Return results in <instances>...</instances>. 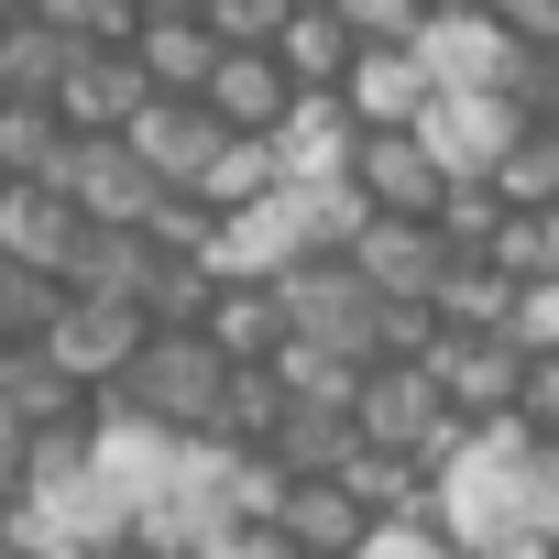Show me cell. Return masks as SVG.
<instances>
[{
	"label": "cell",
	"mask_w": 559,
	"mask_h": 559,
	"mask_svg": "<svg viewBox=\"0 0 559 559\" xmlns=\"http://www.w3.org/2000/svg\"><path fill=\"white\" fill-rule=\"evenodd\" d=\"M274 187H286V165H274V143H219L209 154V176L187 187L209 219H230V209H252V198H274Z\"/></svg>",
	"instance_id": "obj_26"
},
{
	"label": "cell",
	"mask_w": 559,
	"mask_h": 559,
	"mask_svg": "<svg viewBox=\"0 0 559 559\" xmlns=\"http://www.w3.org/2000/svg\"><path fill=\"white\" fill-rule=\"evenodd\" d=\"M23 450H34V439H23L12 417H0V515H12V504H23Z\"/></svg>",
	"instance_id": "obj_36"
},
{
	"label": "cell",
	"mask_w": 559,
	"mask_h": 559,
	"mask_svg": "<svg viewBox=\"0 0 559 559\" xmlns=\"http://www.w3.org/2000/svg\"><path fill=\"white\" fill-rule=\"evenodd\" d=\"M209 67H219V45H209L198 12H143V34H132V78H143V99H198Z\"/></svg>",
	"instance_id": "obj_17"
},
{
	"label": "cell",
	"mask_w": 559,
	"mask_h": 559,
	"mask_svg": "<svg viewBox=\"0 0 559 559\" xmlns=\"http://www.w3.org/2000/svg\"><path fill=\"white\" fill-rule=\"evenodd\" d=\"M154 274H165V252H154L143 230H88L78 263H67V297H121V308H143Z\"/></svg>",
	"instance_id": "obj_21"
},
{
	"label": "cell",
	"mask_w": 559,
	"mask_h": 559,
	"mask_svg": "<svg viewBox=\"0 0 559 559\" xmlns=\"http://www.w3.org/2000/svg\"><path fill=\"white\" fill-rule=\"evenodd\" d=\"M78 559H143V548H132V537H99V548H78Z\"/></svg>",
	"instance_id": "obj_37"
},
{
	"label": "cell",
	"mask_w": 559,
	"mask_h": 559,
	"mask_svg": "<svg viewBox=\"0 0 559 559\" xmlns=\"http://www.w3.org/2000/svg\"><path fill=\"white\" fill-rule=\"evenodd\" d=\"M330 12H341L352 45H395V56H417V34H428L439 0H330Z\"/></svg>",
	"instance_id": "obj_29"
},
{
	"label": "cell",
	"mask_w": 559,
	"mask_h": 559,
	"mask_svg": "<svg viewBox=\"0 0 559 559\" xmlns=\"http://www.w3.org/2000/svg\"><path fill=\"white\" fill-rule=\"evenodd\" d=\"M537 230H548V274H559V198H548V209H537Z\"/></svg>",
	"instance_id": "obj_38"
},
{
	"label": "cell",
	"mask_w": 559,
	"mask_h": 559,
	"mask_svg": "<svg viewBox=\"0 0 559 559\" xmlns=\"http://www.w3.org/2000/svg\"><path fill=\"white\" fill-rule=\"evenodd\" d=\"M352 34H341V12H297L286 34H274V67H286V88L297 99H341V78H352Z\"/></svg>",
	"instance_id": "obj_22"
},
{
	"label": "cell",
	"mask_w": 559,
	"mask_h": 559,
	"mask_svg": "<svg viewBox=\"0 0 559 559\" xmlns=\"http://www.w3.org/2000/svg\"><path fill=\"white\" fill-rule=\"evenodd\" d=\"M67 176V121L45 99H0V187H56Z\"/></svg>",
	"instance_id": "obj_23"
},
{
	"label": "cell",
	"mask_w": 559,
	"mask_h": 559,
	"mask_svg": "<svg viewBox=\"0 0 559 559\" xmlns=\"http://www.w3.org/2000/svg\"><path fill=\"white\" fill-rule=\"evenodd\" d=\"M352 198H362V219H439L450 176L428 165L417 132H362L352 143Z\"/></svg>",
	"instance_id": "obj_9"
},
{
	"label": "cell",
	"mask_w": 559,
	"mask_h": 559,
	"mask_svg": "<svg viewBox=\"0 0 559 559\" xmlns=\"http://www.w3.org/2000/svg\"><path fill=\"white\" fill-rule=\"evenodd\" d=\"M198 110H209L230 143H274V132H286V110H297V88H286V67H274V56H219L209 88H198Z\"/></svg>",
	"instance_id": "obj_13"
},
{
	"label": "cell",
	"mask_w": 559,
	"mask_h": 559,
	"mask_svg": "<svg viewBox=\"0 0 559 559\" xmlns=\"http://www.w3.org/2000/svg\"><path fill=\"white\" fill-rule=\"evenodd\" d=\"M0 559H12V548H0Z\"/></svg>",
	"instance_id": "obj_42"
},
{
	"label": "cell",
	"mask_w": 559,
	"mask_h": 559,
	"mask_svg": "<svg viewBox=\"0 0 559 559\" xmlns=\"http://www.w3.org/2000/svg\"><path fill=\"white\" fill-rule=\"evenodd\" d=\"M352 110L341 99H297L286 132H274V165H286V187H352Z\"/></svg>",
	"instance_id": "obj_20"
},
{
	"label": "cell",
	"mask_w": 559,
	"mask_h": 559,
	"mask_svg": "<svg viewBox=\"0 0 559 559\" xmlns=\"http://www.w3.org/2000/svg\"><path fill=\"white\" fill-rule=\"evenodd\" d=\"M143 12H209V0H143Z\"/></svg>",
	"instance_id": "obj_39"
},
{
	"label": "cell",
	"mask_w": 559,
	"mask_h": 559,
	"mask_svg": "<svg viewBox=\"0 0 559 559\" xmlns=\"http://www.w3.org/2000/svg\"><path fill=\"white\" fill-rule=\"evenodd\" d=\"M121 143H132V165H143V176H154V187H165V198H187V187H198V176H209V154H219V143H230V132H219V121H209V110H198V99H143V110H132V132H121Z\"/></svg>",
	"instance_id": "obj_11"
},
{
	"label": "cell",
	"mask_w": 559,
	"mask_h": 559,
	"mask_svg": "<svg viewBox=\"0 0 559 559\" xmlns=\"http://www.w3.org/2000/svg\"><path fill=\"white\" fill-rule=\"evenodd\" d=\"M352 439H362V450H384V461H417V472L439 483V461L461 450V417L439 406L428 362H373V373L352 384Z\"/></svg>",
	"instance_id": "obj_3"
},
{
	"label": "cell",
	"mask_w": 559,
	"mask_h": 559,
	"mask_svg": "<svg viewBox=\"0 0 559 559\" xmlns=\"http://www.w3.org/2000/svg\"><path fill=\"white\" fill-rule=\"evenodd\" d=\"M88 219L67 209V187H0V263L12 274H45V286H67Z\"/></svg>",
	"instance_id": "obj_12"
},
{
	"label": "cell",
	"mask_w": 559,
	"mask_h": 559,
	"mask_svg": "<svg viewBox=\"0 0 559 559\" xmlns=\"http://www.w3.org/2000/svg\"><path fill=\"white\" fill-rule=\"evenodd\" d=\"M132 110H143V78H132V56H67V78H56V121H67V143H110V132H132Z\"/></svg>",
	"instance_id": "obj_15"
},
{
	"label": "cell",
	"mask_w": 559,
	"mask_h": 559,
	"mask_svg": "<svg viewBox=\"0 0 559 559\" xmlns=\"http://www.w3.org/2000/svg\"><path fill=\"white\" fill-rule=\"evenodd\" d=\"M341 263L362 274L384 308H439V286H450V241H439V219H362Z\"/></svg>",
	"instance_id": "obj_6"
},
{
	"label": "cell",
	"mask_w": 559,
	"mask_h": 559,
	"mask_svg": "<svg viewBox=\"0 0 559 559\" xmlns=\"http://www.w3.org/2000/svg\"><path fill=\"white\" fill-rule=\"evenodd\" d=\"M439 88H428V67L417 56H395V45H362L352 56V78H341V110H352V132H417V110H428Z\"/></svg>",
	"instance_id": "obj_16"
},
{
	"label": "cell",
	"mask_w": 559,
	"mask_h": 559,
	"mask_svg": "<svg viewBox=\"0 0 559 559\" xmlns=\"http://www.w3.org/2000/svg\"><path fill=\"white\" fill-rule=\"evenodd\" d=\"M67 34H45L34 12H0V99H45L56 110V78H67Z\"/></svg>",
	"instance_id": "obj_25"
},
{
	"label": "cell",
	"mask_w": 559,
	"mask_h": 559,
	"mask_svg": "<svg viewBox=\"0 0 559 559\" xmlns=\"http://www.w3.org/2000/svg\"><path fill=\"white\" fill-rule=\"evenodd\" d=\"M34 341H45V362H56L67 384L110 395V384L132 373V352L154 341V319H143V308H121V297H56V319H45Z\"/></svg>",
	"instance_id": "obj_4"
},
{
	"label": "cell",
	"mask_w": 559,
	"mask_h": 559,
	"mask_svg": "<svg viewBox=\"0 0 559 559\" xmlns=\"http://www.w3.org/2000/svg\"><path fill=\"white\" fill-rule=\"evenodd\" d=\"M56 187H67V209H78L88 230H143V219L165 209V187L132 165L121 132H110V143H67V176H56Z\"/></svg>",
	"instance_id": "obj_10"
},
{
	"label": "cell",
	"mask_w": 559,
	"mask_h": 559,
	"mask_svg": "<svg viewBox=\"0 0 559 559\" xmlns=\"http://www.w3.org/2000/svg\"><path fill=\"white\" fill-rule=\"evenodd\" d=\"M187 559H297V548L274 537V526H209V537H198Z\"/></svg>",
	"instance_id": "obj_32"
},
{
	"label": "cell",
	"mask_w": 559,
	"mask_h": 559,
	"mask_svg": "<svg viewBox=\"0 0 559 559\" xmlns=\"http://www.w3.org/2000/svg\"><path fill=\"white\" fill-rule=\"evenodd\" d=\"M219 395H230V362H219L198 330H154V341L132 352V373H121L99 406L143 417L154 439H209V428H219Z\"/></svg>",
	"instance_id": "obj_1"
},
{
	"label": "cell",
	"mask_w": 559,
	"mask_h": 559,
	"mask_svg": "<svg viewBox=\"0 0 559 559\" xmlns=\"http://www.w3.org/2000/svg\"><path fill=\"white\" fill-rule=\"evenodd\" d=\"M274 537H286L297 559H362L373 515L352 504V483H341V472H319V483H297V493H286V515H274Z\"/></svg>",
	"instance_id": "obj_19"
},
{
	"label": "cell",
	"mask_w": 559,
	"mask_h": 559,
	"mask_svg": "<svg viewBox=\"0 0 559 559\" xmlns=\"http://www.w3.org/2000/svg\"><path fill=\"white\" fill-rule=\"evenodd\" d=\"M274 297H286V341H297V352L352 362V373H373V362H384V297L362 286L341 252H330V263H297Z\"/></svg>",
	"instance_id": "obj_2"
},
{
	"label": "cell",
	"mask_w": 559,
	"mask_h": 559,
	"mask_svg": "<svg viewBox=\"0 0 559 559\" xmlns=\"http://www.w3.org/2000/svg\"><path fill=\"white\" fill-rule=\"evenodd\" d=\"M483 187H493V209H504V219H537V209L559 198V121H526Z\"/></svg>",
	"instance_id": "obj_24"
},
{
	"label": "cell",
	"mask_w": 559,
	"mask_h": 559,
	"mask_svg": "<svg viewBox=\"0 0 559 559\" xmlns=\"http://www.w3.org/2000/svg\"><path fill=\"white\" fill-rule=\"evenodd\" d=\"M286 384H274V373H230V395H219V450H274V439H286Z\"/></svg>",
	"instance_id": "obj_27"
},
{
	"label": "cell",
	"mask_w": 559,
	"mask_h": 559,
	"mask_svg": "<svg viewBox=\"0 0 559 559\" xmlns=\"http://www.w3.org/2000/svg\"><path fill=\"white\" fill-rule=\"evenodd\" d=\"M515 132H526V110H515L504 88H472V99H450V88H439V99L417 110V143H428V165H439L450 187H483V176L504 165V143H515Z\"/></svg>",
	"instance_id": "obj_5"
},
{
	"label": "cell",
	"mask_w": 559,
	"mask_h": 559,
	"mask_svg": "<svg viewBox=\"0 0 559 559\" xmlns=\"http://www.w3.org/2000/svg\"><path fill=\"white\" fill-rule=\"evenodd\" d=\"M362 559H450V548H439V526H373Z\"/></svg>",
	"instance_id": "obj_34"
},
{
	"label": "cell",
	"mask_w": 559,
	"mask_h": 559,
	"mask_svg": "<svg viewBox=\"0 0 559 559\" xmlns=\"http://www.w3.org/2000/svg\"><path fill=\"white\" fill-rule=\"evenodd\" d=\"M428 384H439V406H450L461 428H493V417H515L526 341H461V330H439V341H428Z\"/></svg>",
	"instance_id": "obj_7"
},
{
	"label": "cell",
	"mask_w": 559,
	"mask_h": 559,
	"mask_svg": "<svg viewBox=\"0 0 559 559\" xmlns=\"http://www.w3.org/2000/svg\"><path fill=\"white\" fill-rule=\"evenodd\" d=\"M198 341L230 373H274V352H286V297H274V286H219L209 319H198Z\"/></svg>",
	"instance_id": "obj_18"
},
{
	"label": "cell",
	"mask_w": 559,
	"mask_h": 559,
	"mask_svg": "<svg viewBox=\"0 0 559 559\" xmlns=\"http://www.w3.org/2000/svg\"><path fill=\"white\" fill-rule=\"evenodd\" d=\"M417 67H428V88H450V99H472V88H504V99H515V78H526V56L504 45L493 12H428Z\"/></svg>",
	"instance_id": "obj_8"
},
{
	"label": "cell",
	"mask_w": 559,
	"mask_h": 559,
	"mask_svg": "<svg viewBox=\"0 0 559 559\" xmlns=\"http://www.w3.org/2000/svg\"><path fill=\"white\" fill-rule=\"evenodd\" d=\"M12 12H34L45 34H67V45H78V34H88V12H99V0H12Z\"/></svg>",
	"instance_id": "obj_35"
},
{
	"label": "cell",
	"mask_w": 559,
	"mask_h": 559,
	"mask_svg": "<svg viewBox=\"0 0 559 559\" xmlns=\"http://www.w3.org/2000/svg\"><path fill=\"white\" fill-rule=\"evenodd\" d=\"M198 23H209V45H219V56H274V34L297 23V0H209Z\"/></svg>",
	"instance_id": "obj_28"
},
{
	"label": "cell",
	"mask_w": 559,
	"mask_h": 559,
	"mask_svg": "<svg viewBox=\"0 0 559 559\" xmlns=\"http://www.w3.org/2000/svg\"><path fill=\"white\" fill-rule=\"evenodd\" d=\"M0 12H12V0H0Z\"/></svg>",
	"instance_id": "obj_41"
},
{
	"label": "cell",
	"mask_w": 559,
	"mask_h": 559,
	"mask_svg": "<svg viewBox=\"0 0 559 559\" xmlns=\"http://www.w3.org/2000/svg\"><path fill=\"white\" fill-rule=\"evenodd\" d=\"M515 428L537 450H559V352H526V384H515Z\"/></svg>",
	"instance_id": "obj_30"
},
{
	"label": "cell",
	"mask_w": 559,
	"mask_h": 559,
	"mask_svg": "<svg viewBox=\"0 0 559 559\" xmlns=\"http://www.w3.org/2000/svg\"><path fill=\"white\" fill-rule=\"evenodd\" d=\"M0 417H12L23 439H56V428H88L99 395L67 384V373L45 362V341H12V352H0Z\"/></svg>",
	"instance_id": "obj_14"
},
{
	"label": "cell",
	"mask_w": 559,
	"mask_h": 559,
	"mask_svg": "<svg viewBox=\"0 0 559 559\" xmlns=\"http://www.w3.org/2000/svg\"><path fill=\"white\" fill-rule=\"evenodd\" d=\"M515 341H526V352H559V274H537V286H526V308H515Z\"/></svg>",
	"instance_id": "obj_33"
},
{
	"label": "cell",
	"mask_w": 559,
	"mask_h": 559,
	"mask_svg": "<svg viewBox=\"0 0 559 559\" xmlns=\"http://www.w3.org/2000/svg\"><path fill=\"white\" fill-rule=\"evenodd\" d=\"M515 56H559V0H483Z\"/></svg>",
	"instance_id": "obj_31"
},
{
	"label": "cell",
	"mask_w": 559,
	"mask_h": 559,
	"mask_svg": "<svg viewBox=\"0 0 559 559\" xmlns=\"http://www.w3.org/2000/svg\"><path fill=\"white\" fill-rule=\"evenodd\" d=\"M297 12H330V0H297Z\"/></svg>",
	"instance_id": "obj_40"
}]
</instances>
